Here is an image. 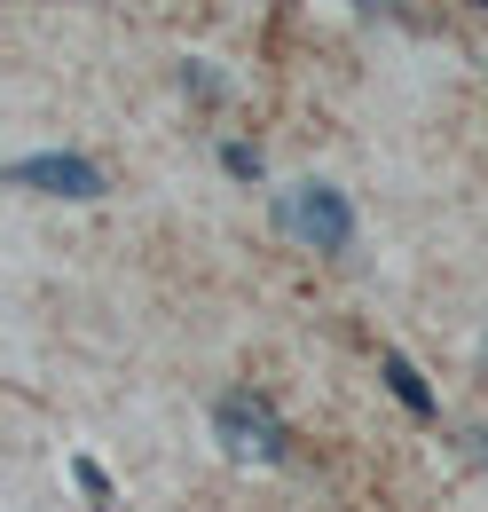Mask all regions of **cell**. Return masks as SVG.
<instances>
[{
  "label": "cell",
  "mask_w": 488,
  "mask_h": 512,
  "mask_svg": "<svg viewBox=\"0 0 488 512\" xmlns=\"http://www.w3.org/2000/svg\"><path fill=\"white\" fill-rule=\"evenodd\" d=\"M213 434H221V449H229L237 465H284V457H292L284 418H276L260 394H221V410H213Z\"/></svg>",
  "instance_id": "obj_1"
},
{
  "label": "cell",
  "mask_w": 488,
  "mask_h": 512,
  "mask_svg": "<svg viewBox=\"0 0 488 512\" xmlns=\"http://www.w3.org/2000/svg\"><path fill=\"white\" fill-rule=\"evenodd\" d=\"M276 213H284V229H292L300 245H315V253H347V245H355V205H347V190H331V182H292Z\"/></svg>",
  "instance_id": "obj_2"
},
{
  "label": "cell",
  "mask_w": 488,
  "mask_h": 512,
  "mask_svg": "<svg viewBox=\"0 0 488 512\" xmlns=\"http://www.w3.org/2000/svg\"><path fill=\"white\" fill-rule=\"evenodd\" d=\"M8 182L16 190H40V197H71V205H87V197H103V166H87V158H71V150H40V158H16L8 166Z\"/></svg>",
  "instance_id": "obj_3"
},
{
  "label": "cell",
  "mask_w": 488,
  "mask_h": 512,
  "mask_svg": "<svg viewBox=\"0 0 488 512\" xmlns=\"http://www.w3.org/2000/svg\"><path fill=\"white\" fill-rule=\"evenodd\" d=\"M378 371H386V386L402 394V410L433 418V394H426V379H418V363H410V355H394V347H386V355H378Z\"/></svg>",
  "instance_id": "obj_4"
},
{
  "label": "cell",
  "mask_w": 488,
  "mask_h": 512,
  "mask_svg": "<svg viewBox=\"0 0 488 512\" xmlns=\"http://www.w3.org/2000/svg\"><path fill=\"white\" fill-rule=\"evenodd\" d=\"M221 166H229L237 182H260V150H252V142H229V150H221Z\"/></svg>",
  "instance_id": "obj_5"
},
{
  "label": "cell",
  "mask_w": 488,
  "mask_h": 512,
  "mask_svg": "<svg viewBox=\"0 0 488 512\" xmlns=\"http://www.w3.org/2000/svg\"><path fill=\"white\" fill-rule=\"evenodd\" d=\"M182 87H189V95H205V103H221V79H213L205 64H189V71H182Z\"/></svg>",
  "instance_id": "obj_6"
},
{
  "label": "cell",
  "mask_w": 488,
  "mask_h": 512,
  "mask_svg": "<svg viewBox=\"0 0 488 512\" xmlns=\"http://www.w3.org/2000/svg\"><path fill=\"white\" fill-rule=\"evenodd\" d=\"M473 8H488V0H473Z\"/></svg>",
  "instance_id": "obj_7"
},
{
  "label": "cell",
  "mask_w": 488,
  "mask_h": 512,
  "mask_svg": "<svg viewBox=\"0 0 488 512\" xmlns=\"http://www.w3.org/2000/svg\"><path fill=\"white\" fill-rule=\"evenodd\" d=\"M481 355H488V347H481Z\"/></svg>",
  "instance_id": "obj_8"
}]
</instances>
